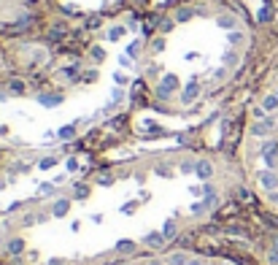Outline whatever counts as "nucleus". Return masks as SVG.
<instances>
[{"mask_svg":"<svg viewBox=\"0 0 278 265\" xmlns=\"http://www.w3.org/2000/svg\"><path fill=\"white\" fill-rule=\"evenodd\" d=\"M116 252L132 254V252H135V244H132V241H119V244H116Z\"/></svg>","mask_w":278,"mask_h":265,"instance_id":"3","label":"nucleus"},{"mask_svg":"<svg viewBox=\"0 0 278 265\" xmlns=\"http://www.w3.org/2000/svg\"><path fill=\"white\" fill-rule=\"evenodd\" d=\"M197 176H200V179L211 176V165H208V162H200V165H197Z\"/></svg>","mask_w":278,"mask_h":265,"instance_id":"4","label":"nucleus"},{"mask_svg":"<svg viewBox=\"0 0 278 265\" xmlns=\"http://www.w3.org/2000/svg\"><path fill=\"white\" fill-rule=\"evenodd\" d=\"M170 265H189V260H187V254H173Z\"/></svg>","mask_w":278,"mask_h":265,"instance_id":"6","label":"nucleus"},{"mask_svg":"<svg viewBox=\"0 0 278 265\" xmlns=\"http://www.w3.org/2000/svg\"><path fill=\"white\" fill-rule=\"evenodd\" d=\"M144 241H146V246H152V249H160V246L165 244V236H162V233H149V236H146Z\"/></svg>","mask_w":278,"mask_h":265,"instance_id":"1","label":"nucleus"},{"mask_svg":"<svg viewBox=\"0 0 278 265\" xmlns=\"http://www.w3.org/2000/svg\"><path fill=\"white\" fill-rule=\"evenodd\" d=\"M6 252H9V254H22V252H25V241H22V238L9 241V244H6Z\"/></svg>","mask_w":278,"mask_h":265,"instance_id":"2","label":"nucleus"},{"mask_svg":"<svg viewBox=\"0 0 278 265\" xmlns=\"http://www.w3.org/2000/svg\"><path fill=\"white\" fill-rule=\"evenodd\" d=\"M195 95H197V87H195V84H192V87H189V90L184 92V100H187V103H189V100H195Z\"/></svg>","mask_w":278,"mask_h":265,"instance_id":"9","label":"nucleus"},{"mask_svg":"<svg viewBox=\"0 0 278 265\" xmlns=\"http://www.w3.org/2000/svg\"><path fill=\"white\" fill-rule=\"evenodd\" d=\"M146 265H162V262H160V260H149Z\"/></svg>","mask_w":278,"mask_h":265,"instance_id":"10","label":"nucleus"},{"mask_svg":"<svg viewBox=\"0 0 278 265\" xmlns=\"http://www.w3.org/2000/svg\"><path fill=\"white\" fill-rule=\"evenodd\" d=\"M273 246H275V249H278V236H275V241H273Z\"/></svg>","mask_w":278,"mask_h":265,"instance_id":"11","label":"nucleus"},{"mask_svg":"<svg viewBox=\"0 0 278 265\" xmlns=\"http://www.w3.org/2000/svg\"><path fill=\"white\" fill-rule=\"evenodd\" d=\"M267 262H270V265H278V249H275V246L267 252Z\"/></svg>","mask_w":278,"mask_h":265,"instance_id":"8","label":"nucleus"},{"mask_svg":"<svg viewBox=\"0 0 278 265\" xmlns=\"http://www.w3.org/2000/svg\"><path fill=\"white\" fill-rule=\"evenodd\" d=\"M162 236H165V238H173V236H176V222H165Z\"/></svg>","mask_w":278,"mask_h":265,"instance_id":"5","label":"nucleus"},{"mask_svg":"<svg viewBox=\"0 0 278 265\" xmlns=\"http://www.w3.org/2000/svg\"><path fill=\"white\" fill-rule=\"evenodd\" d=\"M65 211H68V200H60V203L54 206V214H57V216H62Z\"/></svg>","mask_w":278,"mask_h":265,"instance_id":"7","label":"nucleus"}]
</instances>
